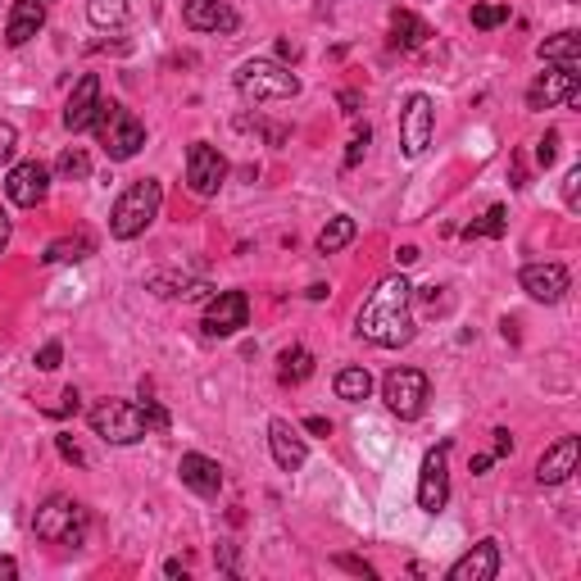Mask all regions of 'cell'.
<instances>
[{"instance_id":"d6986e66","label":"cell","mask_w":581,"mask_h":581,"mask_svg":"<svg viewBox=\"0 0 581 581\" xmlns=\"http://www.w3.org/2000/svg\"><path fill=\"white\" fill-rule=\"evenodd\" d=\"M96 109H100V78L96 73H82L78 87L69 91V105H64V128L87 132L96 123Z\"/></svg>"},{"instance_id":"f907efd6","label":"cell","mask_w":581,"mask_h":581,"mask_svg":"<svg viewBox=\"0 0 581 581\" xmlns=\"http://www.w3.org/2000/svg\"><path fill=\"white\" fill-rule=\"evenodd\" d=\"M41 5H50V0H41Z\"/></svg>"},{"instance_id":"74e56055","label":"cell","mask_w":581,"mask_h":581,"mask_svg":"<svg viewBox=\"0 0 581 581\" xmlns=\"http://www.w3.org/2000/svg\"><path fill=\"white\" fill-rule=\"evenodd\" d=\"M55 445H60V459L64 463H73V468H82V463H87V454H82L78 445L69 441V436H55Z\"/></svg>"},{"instance_id":"83f0119b","label":"cell","mask_w":581,"mask_h":581,"mask_svg":"<svg viewBox=\"0 0 581 581\" xmlns=\"http://www.w3.org/2000/svg\"><path fill=\"white\" fill-rule=\"evenodd\" d=\"M87 19L91 28H123L128 23V0H87Z\"/></svg>"},{"instance_id":"f1b7e54d","label":"cell","mask_w":581,"mask_h":581,"mask_svg":"<svg viewBox=\"0 0 581 581\" xmlns=\"http://www.w3.org/2000/svg\"><path fill=\"white\" fill-rule=\"evenodd\" d=\"M504 227H509V209H504V205H491V209L482 214V223H468V227H463V241L504 237Z\"/></svg>"},{"instance_id":"ffe728a7","label":"cell","mask_w":581,"mask_h":581,"mask_svg":"<svg viewBox=\"0 0 581 581\" xmlns=\"http://www.w3.org/2000/svg\"><path fill=\"white\" fill-rule=\"evenodd\" d=\"M268 445H273V459H277L282 473H300V468H305L309 445H305V436H300L296 427L286 423V418H273V423H268Z\"/></svg>"},{"instance_id":"9c48e42d","label":"cell","mask_w":581,"mask_h":581,"mask_svg":"<svg viewBox=\"0 0 581 581\" xmlns=\"http://www.w3.org/2000/svg\"><path fill=\"white\" fill-rule=\"evenodd\" d=\"M223 182H227L223 150L209 146V141H191V146H187V187H191V196L209 200V196H218Z\"/></svg>"},{"instance_id":"f35d334b","label":"cell","mask_w":581,"mask_h":581,"mask_svg":"<svg viewBox=\"0 0 581 581\" xmlns=\"http://www.w3.org/2000/svg\"><path fill=\"white\" fill-rule=\"evenodd\" d=\"M10 237H14V218H10V209L0 205V255L10 250Z\"/></svg>"},{"instance_id":"e0dca14e","label":"cell","mask_w":581,"mask_h":581,"mask_svg":"<svg viewBox=\"0 0 581 581\" xmlns=\"http://www.w3.org/2000/svg\"><path fill=\"white\" fill-rule=\"evenodd\" d=\"M178 473H182V486L196 491L200 500H214V495L223 491V468H218V459H209V454H200V450L182 454Z\"/></svg>"},{"instance_id":"8992f818","label":"cell","mask_w":581,"mask_h":581,"mask_svg":"<svg viewBox=\"0 0 581 581\" xmlns=\"http://www.w3.org/2000/svg\"><path fill=\"white\" fill-rule=\"evenodd\" d=\"M237 91L246 100H291L300 96V78L282 60H246L237 69Z\"/></svg>"},{"instance_id":"7dc6e473","label":"cell","mask_w":581,"mask_h":581,"mask_svg":"<svg viewBox=\"0 0 581 581\" xmlns=\"http://www.w3.org/2000/svg\"><path fill=\"white\" fill-rule=\"evenodd\" d=\"M296 55H300V50H296V41H277V60H296Z\"/></svg>"},{"instance_id":"603a6c76","label":"cell","mask_w":581,"mask_h":581,"mask_svg":"<svg viewBox=\"0 0 581 581\" xmlns=\"http://www.w3.org/2000/svg\"><path fill=\"white\" fill-rule=\"evenodd\" d=\"M427 41H432V28H427V19H418L414 10H395L391 14V46H400V50H423Z\"/></svg>"},{"instance_id":"d590c367","label":"cell","mask_w":581,"mask_h":581,"mask_svg":"<svg viewBox=\"0 0 581 581\" xmlns=\"http://www.w3.org/2000/svg\"><path fill=\"white\" fill-rule=\"evenodd\" d=\"M563 205H568V209L581 205V168H572L568 178H563Z\"/></svg>"},{"instance_id":"bcb514c9","label":"cell","mask_w":581,"mask_h":581,"mask_svg":"<svg viewBox=\"0 0 581 581\" xmlns=\"http://www.w3.org/2000/svg\"><path fill=\"white\" fill-rule=\"evenodd\" d=\"M414 259H418V246H400V250H395V264H400V268H409Z\"/></svg>"},{"instance_id":"6da1fadb","label":"cell","mask_w":581,"mask_h":581,"mask_svg":"<svg viewBox=\"0 0 581 581\" xmlns=\"http://www.w3.org/2000/svg\"><path fill=\"white\" fill-rule=\"evenodd\" d=\"M409 296H414V286L404 282L400 273L382 277V282L368 291L364 305H359L355 332L364 336V341L382 345V350H400V345H409V341H414V314H409Z\"/></svg>"},{"instance_id":"8fae6325","label":"cell","mask_w":581,"mask_h":581,"mask_svg":"<svg viewBox=\"0 0 581 581\" xmlns=\"http://www.w3.org/2000/svg\"><path fill=\"white\" fill-rule=\"evenodd\" d=\"M246 323H250V296L246 291H214L200 332L214 336V341H223V336H237Z\"/></svg>"},{"instance_id":"4316f807","label":"cell","mask_w":581,"mask_h":581,"mask_svg":"<svg viewBox=\"0 0 581 581\" xmlns=\"http://www.w3.org/2000/svg\"><path fill=\"white\" fill-rule=\"evenodd\" d=\"M336 395H341V400H350V404H359V400H368V395H373V373H368V368H359V364H350V368H341V373H336Z\"/></svg>"},{"instance_id":"5b68a950","label":"cell","mask_w":581,"mask_h":581,"mask_svg":"<svg viewBox=\"0 0 581 581\" xmlns=\"http://www.w3.org/2000/svg\"><path fill=\"white\" fill-rule=\"evenodd\" d=\"M87 527H91L87 509H82L78 500H69V495H50V500L32 513L37 541H50V545H82L87 541Z\"/></svg>"},{"instance_id":"ba28073f","label":"cell","mask_w":581,"mask_h":581,"mask_svg":"<svg viewBox=\"0 0 581 581\" xmlns=\"http://www.w3.org/2000/svg\"><path fill=\"white\" fill-rule=\"evenodd\" d=\"M432 132H436V105H432V96L414 91L400 109V150L409 159H418L427 146H432Z\"/></svg>"},{"instance_id":"2e32d148","label":"cell","mask_w":581,"mask_h":581,"mask_svg":"<svg viewBox=\"0 0 581 581\" xmlns=\"http://www.w3.org/2000/svg\"><path fill=\"white\" fill-rule=\"evenodd\" d=\"M495 572H500V541L486 536V541H477L468 554H459L445 577H450V581H491Z\"/></svg>"},{"instance_id":"4fadbf2b","label":"cell","mask_w":581,"mask_h":581,"mask_svg":"<svg viewBox=\"0 0 581 581\" xmlns=\"http://www.w3.org/2000/svg\"><path fill=\"white\" fill-rule=\"evenodd\" d=\"M581 91V69H554L527 87V109H554V105H572Z\"/></svg>"},{"instance_id":"60d3db41","label":"cell","mask_w":581,"mask_h":581,"mask_svg":"<svg viewBox=\"0 0 581 581\" xmlns=\"http://www.w3.org/2000/svg\"><path fill=\"white\" fill-rule=\"evenodd\" d=\"M504 454H513V436L500 427V432H495V459H504Z\"/></svg>"},{"instance_id":"ab89813d","label":"cell","mask_w":581,"mask_h":581,"mask_svg":"<svg viewBox=\"0 0 581 581\" xmlns=\"http://www.w3.org/2000/svg\"><path fill=\"white\" fill-rule=\"evenodd\" d=\"M305 432H309V436H332V423L314 414V418H305Z\"/></svg>"},{"instance_id":"52a82bcc","label":"cell","mask_w":581,"mask_h":581,"mask_svg":"<svg viewBox=\"0 0 581 581\" xmlns=\"http://www.w3.org/2000/svg\"><path fill=\"white\" fill-rule=\"evenodd\" d=\"M427 395H432V386H427V373H418V368H391L386 382H382V400H386V409H391L400 423L423 418Z\"/></svg>"},{"instance_id":"4dcf8cb0","label":"cell","mask_w":581,"mask_h":581,"mask_svg":"<svg viewBox=\"0 0 581 581\" xmlns=\"http://www.w3.org/2000/svg\"><path fill=\"white\" fill-rule=\"evenodd\" d=\"M55 168H60V178H69V182H73V178H91V159H87V150H82V146H69V150H64Z\"/></svg>"},{"instance_id":"9a60e30c","label":"cell","mask_w":581,"mask_h":581,"mask_svg":"<svg viewBox=\"0 0 581 581\" xmlns=\"http://www.w3.org/2000/svg\"><path fill=\"white\" fill-rule=\"evenodd\" d=\"M518 286L536 300V305H559V300L568 296V268L563 264H527L518 273Z\"/></svg>"},{"instance_id":"d6a6232c","label":"cell","mask_w":581,"mask_h":581,"mask_svg":"<svg viewBox=\"0 0 581 581\" xmlns=\"http://www.w3.org/2000/svg\"><path fill=\"white\" fill-rule=\"evenodd\" d=\"M368 141H373V132H368V123L355 132V141H350V150H345V168H359V159L368 155Z\"/></svg>"},{"instance_id":"30bf717a","label":"cell","mask_w":581,"mask_h":581,"mask_svg":"<svg viewBox=\"0 0 581 581\" xmlns=\"http://www.w3.org/2000/svg\"><path fill=\"white\" fill-rule=\"evenodd\" d=\"M450 441H441L436 450L423 454V473H418V509L423 513H441L450 504Z\"/></svg>"},{"instance_id":"d4e9b609","label":"cell","mask_w":581,"mask_h":581,"mask_svg":"<svg viewBox=\"0 0 581 581\" xmlns=\"http://www.w3.org/2000/svg\"><path fill=\"white\" fill-rule=\"evenodd\" d=\"M91 250H96V241H91L87 232H73V237L50 241L46 255H41V264H78V259H87Z\"/></svg>"},{"instance_id":"cb8c5ba5","label":"cell","mask_w":581,"mask_h":581,"mask_svg":"<svg viewBox=\"0 0 581 581\" xmlns=\"http://www.w3.org/2000/svg\"><path fill=\"white\" fill-rule=\"evenodd\" d=\"M314 377V355H309L305 345H286L282 355H277V382L282 386H300Z\"/></svg>"},{"instance_id":"8d00e7d4","label":"cell","mask_w":581,"mask_h":581,"mask_svg":"<svg viewBox=\"0 0 581 581\" xmlns=\"http://www.w3.org/2000/svg\"><path fill=\"white\" fill-rule=\"evenodd\" d=\"M336 568H345V572H355V577H377V568H373V563L355 559V554H336Z\"/></svg>"},{"instance_id":"f6af8a7d","label":"cell","mask_w":581,"mask_h":581,"mask_svg":"<svg viewBox=\"0 0 581 581\" xmlns=\"http://www.w3.org/2000/svg\"><path fill=\"white\" fill-rule=\"evenodd\" d=\"M491 463H495V454H473V477L491 473Z\"/></svg>"},{"instance_id":"3957f363","label":"cell","mask_w":581,"mask_h":581,"mask_svg":"<svg viewBox=\"0 0 581 581\" xmlns=\"http://www.w3.org/2000/svg\"><path fill=\"white\" fill-rule=\"evenodd\" d=\"M91 128H96L109 164H128V159H137L141 146H146V123H141L128 105H119V100H109V105L100 100L96 123H91Z\"/></svg>"},{"instance_id":"1f68e13d","label":"cell","mask_w":581,"mask_h":581,"mask_svg":"<svg viewBox=\"0 0 581 581\" xmlns=\"http://www.w3.org/2000/svg\"><path fill=\"white\" fill-rule=\"evenodd\" d=\"M14 150H19V128L0 119V168H5V164L14 159Z\"/></svg>"},{"instance_id":"484cf974","label":"cell","mask_w":581,"mask_h":581,"mask_svg":"<svg viewBox=\"0 0 581 581\" xmlns=\"http://www.w3.org/2000/svg\"><path fill=\"white\" fill-rule=\"evenodd\" d=\"M355 232H359V223L350 214L327 218V227L318 232V255H336V250H345L350 241H355Z\"/></svg>"},{"instance_id":"7a4b0ae2","label":"cell","mask_w":581,"mask_h":581,"mask_svg":"<svg viewBox=\"0 0 581 581\" xmlns=\"http://www.w3.org/2000/svg\"><path fill=\"white\" fill-rule=\"evenodd\" d=\"M159 205H164V187L159 178H137L109 209V237L114 241H137L150 223L159 218Z\"/></svg>"},{"instance_id":"44dd1931","label":"cell","mask_w":581,"mask_h":581,"mask_svg":"<svg viewBox=\"0 0 581 581\" xmlns=\"http://www.w3.org/2000/svg\"><path fill=\"white\" fill-rule=\"evenodd\" d=\"M41 28H46V5H41V0H14L10 23H5V46L10 50L28 46Z\"/></svg>"},{"instance_id":"ac0fdd59","label":"cell","mask_w":581,"mask_h":581,"mask_svg":"<svg viewBox=\"0 0 581 581\" xmlns=\"http://www.w3.org/2000/svg\"><path fill=\"white\" fill-rule=\"evenodd\" d=\"M577 454H581L577 436H559V441L541 454V463H536V482H541V486H563L572 473H577Z\"/></svg>"},{"instance_id":"c3c4849f","label":"cell","mask_w":581,"mask_h":581,"mask_svg":"<svg viewBox=\"0 0 581 581\" xmlns=\"http://www.w3.org/2000/svg\"><path fill=\"white\" fill-rule=\"evenodd\" d=\"M305 296H309V300H327V296H332V286H327V282H314V286L305 291Z\"/></svg>"},{"instance_id":"7bdbcfd3","label":"cell","mask_w":581,"mask_h":581,"mask_svg":"<svg viewBox=\"0 0 581 581\" xmlns=\"http://www.w3.org/2000/svg\"><path fill=\"white\" fill-rule=\"evenodd\" d=\"M336 100H341V109H345V114H359V105H364V100H359V91H341V96H336Z\"/></svg>"},{"instance_id":"b9f144b4","label":"cell","mask_w":581,"mask_h":581,"mask_svg":"<svg viewBox=\"0 0 581 581\" xmlns=\"http://www.w3.org/2000/svg\"><path fill=\"white\" fill-rule=\"evenodd\" d=\"M78 404H82V395L69 386V391H64V404H60V409H55V414H78Z\"/></svg>"},{"instance_id":"5bb4252c","label":"cell","mask_w":581,"mask_h":581,"mask_svg":"<svg viewBox=\"0 0 581 581\" xmlns=\"http://www.w3.org/2000/svg\"><path fill=\"white\" fill-rule=\"evenodd\" d=\"M182 23L191 32H237L241 14L227 5V0H182Z\"/></svg>"},{"instance_id":"836d02e7","label":"cell","mask_w":581,"mask_h":581,"mask_svg":"<svg viewBox=\"0 0 581 581\" xmlns=\"http://www.w3.org/2000/svg\"><path fill=\"white\" fill-rule=\"evenodd\" d=\"M60 359H64V345L60 341H46L37 350V368H41V373H55V368H60Z\"/></svg>"},{"instance_id":"7c38bea8","label":"cell","mask_w":581,"mask_h":581,"mask_svg":"<svg viewBox=\"0 0 581 581\" xmlns=\"http://www.w3.org/2000/svg\"><path fill=\"white\" fill-rule=\"evenodd\" d=\"M5 196H10V205H19V209H37L41 200L50 196V168L37 164V159L14 164L10 178H5Z\"/></svg>"},{"instance_id":"f546056e","label":"cell","mask_w":581,"mask_h":581,"mask_svg":"<svg viewBox=\"0 0 581 581\" xmlns=\"http://www.w3.org/2000/svg\"><path fill=\"white\" fill-rule=\"evenodd\" d=\"M509 0H482V5H473V28L477 32H491L500 28V23H509Z\"/></svg>"},{"instance_id":"7402d4cb","label":"cell","mask_w":581,"mask_h":581,"mask_svg":"<svg viewBox=\"0 0 581 581\" xmlns=\"http://www.w3.org/2000/svg\"><path fill=\"white\" fill-rule=\"evenodd\" d=\"M536 55L545 64H554V69H581V37L577 32H554V37H545L536 46Z\"/></svg>"},{"instance_id":"277c9868","label":"cell","mask_w":581,"mask_h":581,"mask_svg":"<svg viewBox=\"0 0 581 581\" xmlns=\"http://www.w3.org/2000/svg\"><path fill=\"white\" fill-rule=\"evenodd\" d=\"M87 418H91V432H96L105 445H137L155 432L150 418H146V409L132 404V400H100V404H91Z\"/></svg>"},{"instance_id":"e575fe53","label":"cell","mask_w":581,"mask_h":581,"mask_svg":"<svg viewBox=\"0 0 581 581\" xmlns=\"http://www.w3.org/2000/svg\"><path fill=\"white\" fill-rule=\"evenodd\" d=\"M554 159H559V132H545V137L536 141V164L550 168Z\"/></svg>"},{"instance_id":"681fc988","label":"cell","mask_w":581,"mask_h":581,"mask_svg":"<svg viewBox=\"0 0 581 581\" xmlns=\"http://www.w3.org/2000/svg\"><path fill=\"white\" fill-rule=\"evenodd\" d=\"M164 577H187V568H182V559H168V563H164Z\"/></svg>"},{"instance_id":"ee69618b","label":"cell","mask_w":581,"mask_h":581,"mask_svg":"<svg viewBox=\"0 0 581 581\" xmlns=\"http://www.w3.org/2000/svg\"><path fill=\"white\" fill-rule=\"evenodd\" d=\"M14 577H19V563L10 554H0V581H14Z\"/></svg>"}]
</instances>
